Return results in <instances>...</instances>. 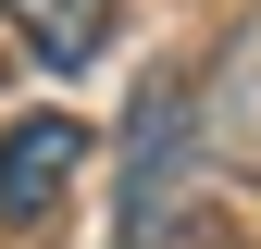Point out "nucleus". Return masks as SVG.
Returning <instances> with one entry per match:
<instances>
[{"label": "nucleus", "mask_w": 261, "mask_h": 249, "mask_svg": "<svg viewBox=\"0 0 261 249\" xmlns=\"http://www.w3.org/2000/svg\"><path fill=\"white\" fill-rule=\"evenodd\" d=\"M75 175H87V124L75 112H13L0 124V225H50Z\"/></svg>", "instance_id": "obj_2"}, {"label": "nucleus", "mask_w": 261, "mask_h": 249, "mask_svg": "<svg viewBox=\"0 0 261 249\" xmlns=\"http://www.w3.org/2000/svg\"><path fill=\"white\" fill-rule=\"evenodd\" d=\"M112 249H174L187 237V200H199V175H212V150H199V87L187 75H149L137 87V112H124V137H112Z\"/></svg>", "instance_id": "obj_1"}, {"label": "nucleus", "mask_w": 261, "mask_h": 249, "mask_svg": "<svg viewBox=\"0 0 261 249\" xmlns=\"http://www.w3.org/2000/svg\"><path fill=\"white\" fill-rule=\"evenodd\" d=\"M199 150L237 162V175H261V13L237 25V50L212 62V124H199Z\"/></svg>", "instance_id": "obj_4"}, {"label": "nucleus", "mask_w": 261, "mask_h": 249, "mask_svg": "<svg viewBox=\"0 0 261 249\" xmlns=\"http://www.w3.org/2000/svg\"><path fill=\"white\" fill-rule=\"evenodd\" d=\"M112 0H0V38H13L25 62H50V75H87V62L112 50Z\"/></svg>", "instance_id": "obj_3"}]
</instances>
